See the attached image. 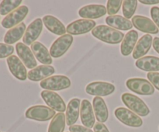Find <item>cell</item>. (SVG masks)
Returning a JSON list of instances; mask_svg holds the SVG:
<instances>
[{
    "label": "cell",
    "instance_id": "6da1fadb",
    "mask_svg": "<svg viewBox=\"0 0 159 132\" xmlns=\"http://www.w3.org/2000/svg\"><path fill=\"white\" fill-rule=\"evenodd\" d=\"M93 37L104 43L117 44L124 40V34L117 30L106 25H99L92 30Z\"/></svg>",
    "mask_w": 159,
    "mask_h": 132
},
{
    "label": "cell",
    "instance_id": "7a4b0ae2",
    "mask_svg": "<svg viewBox=\"0 0 159 132\" xmlns=\"http://www.w3.org/2000/svg\"><path fill=\"white\" fill-rule=\"evenodd\" d=\"M121 99L126 107L138 116H146L150 113V110L147 104L135 95L128 93H124L121 96Z\"/></svg>",
    "mask_w": 159,
    "mask_h": 132
},
{
    "label": "cell",
    "instance_id": "3957f363",
    "mask_svg": "<svg viewBox=\"0 0 159 132\" xmlns=\"http://www.w3.org/2000/svg\"><path fill=\"white\" fill-rule=\"evenodd\" d=\"M126 85L130 91L142 96H150L155 93V87L148 80L141 78L127 79Z\"/></svg>",
    "mask_w": 159,
    "mask_h": 132
},
{
    "label": "cell",
    "instance_id": "277c9868",
    "mask_svg": "<svg viewBox=\"0 0 159 132\" xmlns=\"http://www.w3.org/2000/svg\"><path fill=\"white\" fill-rule=\"evenodd\" d=\"M55 110L43 105L33 106L27 109L25 116L26 118L37 121H48L55 116Z\"/></svg>",
    "mask_w": 159,
    "mask_h": 132
},
{
    "label": "cell",
    "instance_id": "5b68a950",
    "mask_svg": "<svg viewBox=\"0 0 159 132\" xmlns=\"http://www.w3.org/2000/svg\"><path fill=\"white\" fill-rule=\"evenodd\" d=\"M40 87L49 91H59L71 86V80L65 75H54L40 82Z\"/></svg>",
    "mask_w": 159,
    "mask_h": 132
},
{
    "label": "cell",
    "instance_id": "8992f818",
    "mask_svg": "<svg viewBox=\"0 0 159 132\" xmlns=\"http://www.w3.org/2000/svg\"><path fill=\"white\" fill-rule=\"evenodd\" d=\"M115 116L122 124L131 127H140L143 125V121L138 114L124 107L116 108L114 111Z\"/></svg>",
    "mask_w": 159,
    "mask_h": 132
},
{
    "label": "cell",
    "instance_id": "52a82bcc",
    "mask_svg": "<svg viewBox=\"0 0 159 132\" xmlns=\"http://www.w3.org/2000/svg\"><path fill=\"white\" fill-rule=\"evenodd\" d=\"M29 12L26 6H21L6 16L2 21V26L6 29H12L22 23Z\"/></svg>",
    "mask_w": 159,
    "mask_h": 132
},
{
    "label": "cell",
    "instance_id": "ba28073f",
    "mask_svg": "<svg viewBox=\"0 0 159 132\" xmlns=\"http://www.w3.org/2000/svg\"><path fill=\"white\" fill-rule=\"evenodd\" d=\"M73 43V37L70 34H65L61 36L51 45L50 48V54L51 57H61L69 49Z\"/></svg>",
    "mask_w": 159,
    "mask_h": 132
},
{
    "label": "cell",
    "instance_id": "9c48e42d",
    "mask_svg": "<svg viewBox=\"0 0 159 132\" xmlns=\"http://www.w3.org/2000/svg\"><path fill=\"white\" fill-rule=\"evenodd\" d=\"M96 23L93 20L81 19L68 24L66 31L70 35H82L93 30L96 27Z\"/></svg>",
    "mask_w": 159,
    "mask_h": 132
},
{
    "label": "cell",
    "instance_id": "30bf717a",
    "mask_svg": "<svg viewBox=\"0 0 159 132\" xmlns=\"http://www.w3.org/2000/svg\"><path fill=\"white\" fill-rule=\"evenodd\" d=\"M42 99L48 104V107L52 110L58 111L59 113H63L66 111V105L65 101L57 93L54 91L44 90L40 93Z\"/></svg>",
    "mask_w": 159,
    "mask_h": 132
},
{
    "label": "cell",
    "instance_id": "8fae6325",
    "mask_svg": "<svg viewBox=\"0 0 159 132\" xmlns=\"http://www.w3.org/2000/svg\"><path fill=\"white\" fill-rule=\"evenodd\" d=\"M114 91L115 85L105 82H93L85 87V92L88 94L96 96H109Z\"/></svg>",
    "mask_w": 159,
    "mask_h": 132
},
{
    "label": "cell",
    "instance_id": "7c38bea8",
    "mask_svg": "<svg viewBox=\"0 0 159 132\" xmlns=\"http://www.w3.org/2000/svg\"><path fill=\"white\" fill-rule=\"evenodd\" d=\"M43 30V20L40 18L34 20L26 28L24 36L23 37V43L30 45L37 40Z\"/></svg>",
    "mask_w": 159,
    "mask_h": 132
},
{
    "label": "cell",
    "instance_id": "4fadbf2b",
    "mask_svg": "<svg viewBox=\"0 0 159 132\" xmlns=\"http://www.w3.org/2000/svg\"><path fill=\"white\" fill-rule=\"evenodd\" d=\"M8 67L14 77L21 81H25L27 77V71L26 67L22 61L16 55H11L6 60Z\"/></svg>",
    "mask_w": 159,
    "mask_h": 132
},
{
    "label": "cell",
    "instance_id": "5bb4252c",
    "mask_svg": "<svg viewBox=\"0 0 159 132\" xmlns=\"http://www.w3.org/2000/svg\"><path fill=\"white\" fill-rule=\"evenodd\" d=\"M16 50L19 57L22 61L25 66L30 69H34L37 66V61L34 57V54L27 45L23 43H17L16 45Z\"/></svg>",
    "mask_w": 159,
    "mask_h": 132
},
{
    "label": "cell",
    "instance_id": "9a60e30c",
    "mask_svg": "<svg viewBox=\"0 0 159 132\" xmlns=\"http://www.w3.org/2000/svg\"><path fill=\"white\" fill-rule=\"evenodd\" d=\"M132 23L136 29L148 34H157L159 32L158 26L151 19L144 16H134L132 18Z\"/></svg>",
    "mask_w": 159,
    "mask_h": 132
},
{
    "label": "cell",
    "instance_id": "2e32d148",
    "mask_svg": "<svg viewBox=\"0 0 159 132\" xmlns=\"http://www.w3.org/2000/svg\"><path fill=\"white\" fill-rule=\"evenodd\" d=\"M107 8L103 5L91 4L83 6L79 10V15L87 20L98 19L107 14Z\"/></svg>",
    "mask_w": 159,
    "mask_h": 132
},
{
    "label": "cell",
    "instance_id": "e0dca14e",
    "mask_svg": "<svg viewBox=\"0 0 159 132\" xmlns=\"http://www.w3.org/2000/svg\"><path fill=\"white\" fill-rule=\"evenodd\" d=\"M80 117L82 124L88 128H92L95 125L96 116L91 102L87 99H83L81 102Z\"/></svg>",
    "mask_w": 159,
    "mask_h": 132
},
{
    "label": "cell",
    "instance_id": "ac0fdd59",
    "mask_svg": "<svg viewBox=\"0 0 159 132\" xmlns=\"http://www.w3.org/2000/svg\"><path fill=\"white\" fill-rule=\"evenodd\" d=\"M55 72V69L51 65H40L37 66L34 69H31L28 72L27 78L29 80L33 82H39L43 79L51 77Z\"/></svg>",
    "mask_w": 159,
    "mask_h": 132
},
{
    "label": "cell",
    "instance_id": "d6986e66",
    "mask_svg": "<svg viewBox=\"0 0 159 132\" xmlns=\"http://www.w3.org/2000/svg\"><path fill=\"white\" fill-rule=\"evenodd\" d=\"M31 51L38 60L39 62L44 65H50L52 64V57L48 51V48L39 41H35L31 44Z\"/></svg>",
    "mask_w": 159,
    "mask_h": 132
},
{
    "label": "cell",
    "instance_id": "ffe728a7",
    "mask_svg": "<svg viewBox=\"0 0 159 132\" xmlns=\"http://www.w3.org/2000/svg\"><path fill=\"white\" fill-rule=\"evenodd\" d=\"M138 33L134 30H131L124 35V40L121 43L120 51L124 56H128L134 50L138 43Z\"/></svg>",
    "mask_w": 159,
    "mask_h": 132
},
{
    "label": "cell",
    "instance_id": "44dd1931",
    "mask_svg": "<svg viewBox=\"0 0 159 132\" xmlns=\"http://www.w3.org/2000/svg\"><path fill=\"white\" fill-rule=\"evenodd\" d=\"M153 43V38L150 34L144 35L137 43L134 50L133 51V57L134 59H138L143 57L152 48V44Z\"/></svg>",
    "mask_w": 159,
    "mask_h": 132
},
{
    "label": "cell",
    "instance_id": "7402d4cb",
    "mask_svg": "<svg viewBox=\"0 0 159 132\" xmlns=\"http://www.w3.org/2000/svg\"><path fill=\"white\" fill-rule=\"evenodd\" d=\"M81 101L78 98L71 99L66 109V124L68 126L74 125L77 122L81 108Z\"/></svg>",
    "mask_w": 159,
    "mask_h": 132
},
{
    "label": "cell",
    "instance_id": "603a6c76",
    "mask_svg": "<svg viewBox=\"0 0 159 132\" xmlns=\"http://www.w3.org/2000/svg\"><path fill=\"white\" fill-rule=\"evenodd\" d=\"M106 23L109 26L117 30H129L133 27V23L130 20L120 15L109 16L106 18Z\"/></svg>",
    "mask_w": 159,
    "mask_h": 132
},
{
    "label": "cell",
    "instance_id": "cb8c5ba5",
    "mask_svg": "<svg viewBox=\"0 0 159 132\" xmlns=\"http://www.w3.org/2000/svg\"><path fill=\"white\" fill-rule=\"evenodd\" d=\"M43 23L47 29L56 35L63 36L66 32L65 25L56 17L51 15L44 16L43 18Z\"/></svg>",
    "mask_w": 159,
    "mask_h": 132
},
{
    "label": "cell",
    "instance_id": "d4e9b609",
    "mask_svg": "<svg viewBox=\"0 0 159 132\" xmlns=\"http://www.w3.org/2000/svg\"><path fill=\"white\" fill-rule=\"evenodd\" d=\"M93 107L94 110L95 116L98 122L103 123L108 120L109 111L105 100L102 97L96 96L93 99Z\"/></svg>",
    "mask_w": 159,
    "mask_h": 132
},
{
    "label": "cell",
    "instance_id": "484cf974",
    "mask_svg": "<svg viewBox=\"0 0 159 132\" xmlns=\"http://www.w3.org/2000/svg\"><path fill=\"white\" fill-rule=\"evenodd\" d=\"M135 65L139 69L145 71H159V57L155 56H145L138 59L135 62Z\"/></svg>",
    "mask_w": 159,
    "mask_h": 132
},
{
    "label": "cell",
    "instance_id": "4316f807",
    "mask_svg": "<svg viewBox=\"0 0 159 132\" xmlns=\"http://www.w3.org/2000/svg\"><path fill=\"white\" fill-rule=\"evenodd\" d=\"M26 24L24 23H20L6 32L4 37V42L6 44H12L20 40L26 32Z\"/></svg>",
    "mask_w": 159,
    "mask_h": 132
},
{
    "label": "cell",
    "instance_id": "83f0119b",
    "mask_svg": "<svg viewBox=\"0 0 159 132\" xmlns=\"http://www.w3.org/2000/svg\"><path fill=\"white\" fill-rule=\"evenodd\" d=\"M66 124V116L63 113H58L54 116L48 127V132H64Z\"/></svg>",
    "mask_w": 159,
    "mask_h": 132
},
{
    "label": "cell",
    "instance_id": "f1b7e54d",
    "mask_svg": "<svg viewBox=\"0 0 159 132\" xmlns=\"http://www.w3.org/2000/svg\"><path fill=\"white\" fill-rule=\"evenodd\" d=\"M21 0H4L0 3V14L2 16L9 15L10 12L20 7Z\"/></svg>",
    "mask_w": 159,
    "mask_h": 132
},
{
    "label": "cell",
    "instance_id": "f546056e",
    "mask_svg": "<svg viewBox=\"0 0 159 132\" xmlns=\"http://www.w3.org/2000/svg\"><path fill=\"white\" fill-rule=\"evenodd\" d=\"M138 7V1L137 0H125L123 2V14L125 18H133L134 14L135 13Z\"/></svg>",
    "mask_w": 159,
    "mask_h": 132
},
{
    "label": "cell",
    "instance_id": "4dcf8cb0",
    "mask_svg": "<svg viewBox=\"0 0 159 132\" xmlns=\"http://www.w3.org/2000/svg\"><path fill=\"white\" fill-rule=\"evenodd\" d=\"M122 5L123 1L121 0H109L107 6V13L110 16H114L119 12Z\"/></svg>",
    "mask_w": 159,
    "mask_h": 132
},
{
    "label": "cell",
    "instance_id": "1f68e13d",
    "mask_svg": "<svg viewBox=\"0 0 159 132\" xmlns=\"http://www.w3.org/2000/svg\"><path fill=\"white\" fill-rule=\"evenodd\" d=\"M14 48L11 45L6 43H0V58L9 57L13 54Z\"/></svg>",
    "mask_w": 159,
    "mask_h": 132
},
{
    "label": "cell",
    "instance_id": "d6a6232c",
    "mask_svg": "<svg viewBox=\"0 0 159 132\" xmlns=\"http://www.w3.org/2000/svg\"><path fill=\"white\" fill-rule=\"evenodd\" d=\"M147 77L152 85L159 91V72H148Z\"/></svg>",
    "mask_w": 159,
    "mask_h": 132
},
{
    "label": "cell",
    "instance_id": "836d02e7",
    "mask_svg": "<svg viewBox=\"0 0 159 132\" xmlns=\"http://www.w3.org/2000/svg\"><path fill=\"white\" fill-rule=\"evenodd\" d=\"M151 16L153 20L154 23H155L159 29V7L158 6H153L151 9Z\"/></svg>",
    "mask_w": 159,
    "mask_h": 132
},
{
    "label": "cell",
    "instance_id": "e575fe53",
    "mask_svg": "<svg viewBox=\"0 0 159 132\" xmlns=\"http://www.w3.org/2000/svg\"><path fill=\"white\" fill-rule=\"evenodd\" d=\"M70 132H93L90 128L81 125H71L69 127Z\"/></svg>",
    "mask_w": 159,
    "mask_h": 132
},
{
    "label": "cell",
    "instance_id": "d590c367",
    "mask_svg": "<svg viewBox=\"0 0 159 132\" xmlns=\"http://www.w3.org/2000/svg\"><path fill=\"white\" fill-rule=\"evenodd\" d=\"M94 132H110L109 129L103 123L97 122L94 125Z\"/></svg>",
    "mask_w": 159,
    "mask_h": 132
},
{
    "label": "cell",
    "instance_id": "8d00e7d4",
    "mask_svg": "<svg viewBox=\"0 0 159 132\" xmlns=\"http://www.w3.org/2000/svg\"><path fill=\"white\" fill-rule=\"evenodd\" d=\"M152 44H153V48L155 50V51L159 54V37H155L153 39Z\"/></svg>",
    "mask_w": 159,
    "mask_h": 132
},
{
    "label": "cell",
    "instance_id": "74e56055",
    "mask_svg": "<svg viewBox=\"0 0 159 132\" xmlns=\"http://www.w3.org/2000/svg\"><path fill=\"white\" fill-rule=\"evenodd\" d=\"M140 2L144 5L158 4L159 0H140Z\"/></svg>",
    "mask_w": 159,
    "mask_h": 132
}]
</instances>
